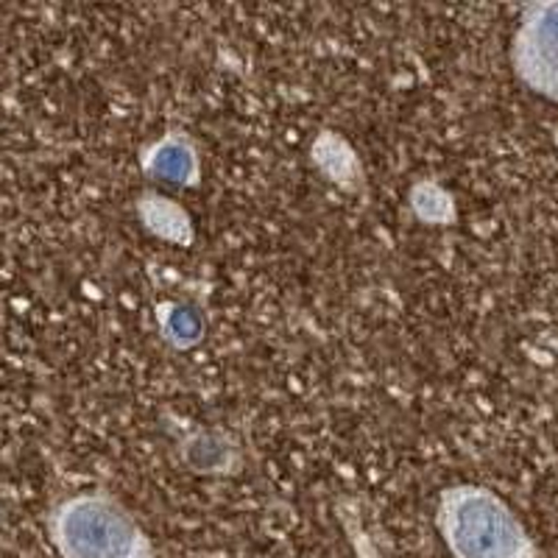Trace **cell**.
<instances>
[{
    "label": "cell",
    "instance_id": "cell-1",
    "mask_svg": "<svg viewBox=\"0 0 558 558\" xmlns=\"http://www.w3.org/2000/svg\"><path fill=\"white\" fill-rule=\"evenodd\" d=\"M438 531L452 558H536L514 511L481 486L447 488L438 502Z\"/></svg>",
    "mask_w": 558,
    "mask_h": 558
},
{
    "label": "cell",
    "instance_id": "cell-2",
    "mask_svg": "<svg viewBox=\"0 0 558 558\" xmlns=\"http://www.w3.org/2000/svg\"><path fill=\"white\" fill-rule=\"evenodd\" d=\"M51 542L62 558H154L151 539L109 495H76L53 508Z\"/></svg>",
    "mask_w": 558,
    "mask_h": 558
},
{
    "label": "cell",
    "instance_id": "cell-3",
    "mask_svg": "<svg viewBox=\"0 0 558 558\" xmlns=\"http://www.w3.org/2000/svg\"><path fill=\"white\" fill-rule=\"evenodd\" d=\"M517 76L558 104V3L527 7L514 34Z\"/></svg>",
    "mask_w": 558,
    "mask_h": 558
},
{
    "label": "cell",
    "instance_id": "cell-4",
    "mask_svg": "<svg viewBox=\"0 0 558 558\" xmlns=\"http://www.w3.org/2000/svg\"><path fill=\"white\" fill-rule=\"evenodd\" d=\"M143 168L162 182L193 184L198 177V154L191 140L171 134V137L159 140L157 146L148 148Z\"/></svg>",
    "mask_w": 558,
    "mask_h": 558
},
{
    "label": "cell",
    "instance_id": "cell-5",
    "mask_svg": "<svg viewBox=\"0 0 558 558\" xmlns=\"http://www.w3.org/2000/svg\"><path fill=\"white\" fill-rule=\"evenodd\" d=\"M140 218L146 221V227L151 232H157L159 238H166V241H177V243H187L191 241V218L184 209H179L171 198L162 196H143L140 202Z\"/></svg>",
    "mask_w": 558,
    "mask_h": 558
},
{
    "label": "cell",
    "instance_id": "cell-6",
    "mask_svg": "<svg viewBox=\"0 0 558 558\" xmlns=\"http://www.w3.org/2000/svg\"><path fill=\"white\" fill-rule=\"evenodd\" d=\"M166 332L177 347H191L202 338V316L191 307H173L166 318Z\"/></svg>",
    "mask_w": 558,
    "mask_h": 558
}]
</instances>
